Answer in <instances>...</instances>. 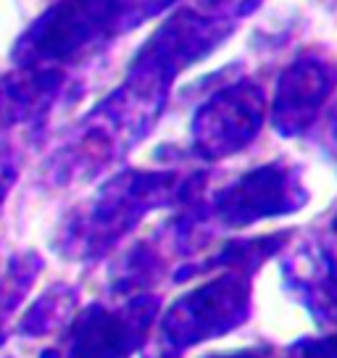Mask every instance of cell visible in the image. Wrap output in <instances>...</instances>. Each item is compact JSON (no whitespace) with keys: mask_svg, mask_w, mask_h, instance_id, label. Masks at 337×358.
<instances>
[{"mask_svg":"<svg viewBox=\"0 0 337 358\" xmlns=\"http://www.w3.org/2000/svg\"><path fill=\"white\" fill-rule=\"evenodd\" d=\"M174 177L129 171L111 179L58 224L50 245L64 261H98L122 243L153 208L168 206Z\"/></svg>","mask_w":337,"mask_h":358,"instance_id":"cell-1","label":"cell"},{"mask_svg":"<svg viewBox=\"0 0 337 358\" xmlns=\"http://www.w3.org/2000/svg\"><path fill=\"white\" fill-rule=\"evenodd\" d=\"M253 311V274L222 268L216 277L187 290L158 313V332L145 358H180L185 350L224 337Z\"/></svg>","mask_w":337,"mask_h":358,"instance_id":"cell-2","label":"cell"},{"mask_svg":"<svg viewBox=\"0 0 337 358\" xmlns=\"http://www.w3.org/2000/svg\"><path fill=\"white\" fill-rule=\"evenodd\" d=\"M161 295L132 292L119 303L95 301L71 316L64 358H132L148 345L161 313Z\"/></svg>","mask_w":337,"mask_h":358,"instance_id":"cell-3","label":"cell"},{"mask_svg":"<svg viewBox=\"0 0 337 358\" xmlns=\"http://www.w3.org/2000/svg\"><path fill=\"white\" fill-rule=\"evenodd\" d=\"M308 203V192L301 185L295 171L269 164L248 171L222 190L214 201L203 208L206 224H214L222 229H245L264 219L285 216Z\"/></svg>","mask_w":337,"mask_h":358,"instance_id":"cell-4","label":"cell"},{"mask_svg":"<svg viewBox=\"0 0 337 358\" xmlns=\"http://www.w3.org/2000/svg\"><path fill=\"white\" fill-rule=\"evenodd\" d=\"M282 287L319 327L337 329V258L324 245L306 243L280 261Z\"/></svg>","mask_w":337,"mask_h":358,"instance_id":"cell-5","label":"cell"},{"mask_svg":"<svg viewBox=\"0 0 337 358\" xmlns=\"http://www.w3.org/2000/svg\"><path fill=\"white\" fill-rule=\"evenodd\" d=\"M261 124V106L259 98H219L211 106V111L203 116L195 129V143L203 156L222 158L235 153L245 145L250 137H256Z\"/></svg>","mask_w":337,"mask_h":358,"instance_id":"cell-6","label":"cell"},{"mask_svg":"<svg viewBox=\"0 0 337 358\" xmlns=\"http://www.w3.org/2000/svg\"><path fill=\"white\" fill-rule=\"evenodd\" d=\"M290 243V229H282L277 235H261V237H232L229 243L219 248L216 253L192 261L177 268L174 282L192 280L198 274H208V271H222V268H240V271H259L269 258L282 253Z\"/></svg>","mask_w":337,"mask_h":358,"instance_id":"cell-7","label":"cell"},{"mask_svg":"<svg viewBox=\"0 0 337 358\" xmlns=\"http://www.w3.org/2000/svg\"><path fill=\"white\" fill-rule=\"evenodd\" d=\"M79 303V287L66 285V282H56L50 285L29 308L19 316V322L13 324V335L24 337V340H43V337L58 332L74 316Z\"/></svg>","mask_w":337,"mask_h":358,"instance_id":"cell-8","label":"cell"},{"mask_svg":"<svg viewBox=\"0 0 337 358\" xmlns=\"http://www.w3.org/2000/svg\"><path fill=\"white\" fill-rule=\"evenodd\" d=\"M43 268H45V261L37 250H22L8 258L6 268L0 271V332H3V324L19 311V306L24 303L27 292L34 287Z\"/></svg>","mask_w":337,"mask_h":358,"instance_id":"cell-9","label":"cell"},{"mask_svg":"<svg viewBox=\"0 0 337 358\" xmlns=\"http://www.w3.org/2000/svg\"><path fill=\"white\" fill-rule=\"evenodd\" d=\"M13 179H16V161L8 153H0V208L6 203V195L11 192Z\"/></svg>","mask_w":337,"mask_h":358,"instance_id":"cell-10","label":"cell"},{"mask_svg":"<svg viewBox=\"0 0 337 358\" xmlns=\"http://www.w3.org/2000/svg\"><path fill=\"white\" fill-rule=\"evenodd\" d=\"M271 348L256 345V348H240V350H229V353H214V356H203V358H269Z\"/></svg>","mask_w":337,"mask_h":358,"instance_id":"cell-11","label":"cell"},{"mask_svg":"<svg viewBox=\"0 0 337 358\" xmlns=\"http://www.w3.org/2000/svg\"><path fill=\"white\" fill-rule=\"evenodd\" d=\"M3 358H13V356H3Z\"/></svg>","mask_w":337,"mask_h":358,"instance_id":"cell-12","label":"cell"},{"mask_svg":"<svg viewBox=\"0 0 337 358\" xmlns=\"http://www.w3.org/2000/svg\"><path fill=\"white\" fill-rule=\"evenodd\" d=\"M335 229H337V219H335Z\"/></svg>","mask_w":337,"mask_h":358,"instance_id":"cell-13","label":"cell"},{"mask_svg":"<svg viewBox=\"0 0 337 358\" xmlns=\"http://www.w3.org/2000/svg\"><path fill=\"white\" fill-rule=\"evenodd\" d=\"M285 358H287V356H285Z\"/></svg>","mask_w":337,"mask_h":358,"instance_id":"cell-14","label":"cell"}]
</instances>
